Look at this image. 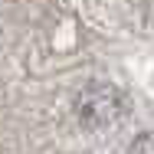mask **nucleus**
<instances>
[{
  "label": "nucleus",
  "mask_w": 154,
  "mask_h": 154,
  "mask_svg": "<svg viewBox=\"0 0 154 154\" xmlns=\"http://www.w3.org/2000/svg\"><path fill=\"white\" fill-rule=\"evenodd\" d=\"M128 154H154V131H144V134H138V138L131 141Z\"/></svg>",
  "instance_id": "obj_1"
}]
</instances>
